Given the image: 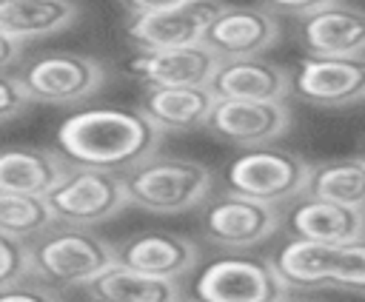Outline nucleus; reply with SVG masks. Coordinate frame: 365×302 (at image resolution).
I'll list each match as a JSON object with an SVG mask.
<instances>
[{"label": "nucleus", "mask_w": 365, "mask_h": 302, "mask_svg": "<svg viewBox=\"0 0 365 302\" xmlns=\"http://www.w3.org/2000/svg\"><path fill=\"white\" fill-rule=\"evenodd\" d=\"M54 222L57 219L43 197H23V194L0 191V234L29 242L46 228H51Z\"/></svg>", "instance_id": "b1692460"}, {"label": "nucleus", "mask_w": 365, "mask_h": 302, "mask_svg": "<svg viewBox=\"0 0 365 302\" xmlns=\"http://www.w3.org/2000/svg\"><path fill=\"white\" fill-rule=\"evenodd\" d=\"M305 194L365 211V162L359 157H345L314 165Z\"/></svg>", "instance_id": "5701e85b"}, {"label": "nucleus", "mask_w": 365, "mask_h": 302, "mask_svg": "<svg viewBox=\"0 0 365 302\" xmlns=\"http://www.w3.org/2000/svg\"><path fill=\"white\" fill-rule=\"evenodd\" d=\"M29 105H31V100H29V94L23 91L20 80H17L14 74L0 71V123H6V120H11V117L23 114Z\"/></svg>", "instance_id": "bb28decb"}, {"label": "nucleus", "mask_w": 365, "mask_h": 302, "mask_svg": "<svg viewBox=\"0 0 365 302\" xmlns=\"http://www.w3.org/2000/svg\"><path fill=\"white\" fill-rule=\"evenodd\" d=\"M128 202L148 214H185L208 202L214 188V171L197 160L182 157H148L123 174Z\"/></svg>", "instance_id": "7ed1b4c3"}, {"label": "nucleus", "mask_w": 365, "mask_h": 302, "mask_svg": "<svg viewBox=\"0 0 365 302\" xmlns=\"http://www.w3.org/2000/svg\"><path fill=\"white\" fill-rule=\"evenodd\" d=\"M46 202L57 222L97 225L117 217L128 202L123 174L71 165L66 177L46 194Z\"/></svg>", "instance_id": "0eeeda50"}, {"label": "nucleus", "mask_w": 365, "mask_h": 302, "mask_svg": "<svg viewBox=\"0 0 365 302\" xmlns=\"http://www.w3.org/2000/svg\"><path fill=\"white\" fill-rule=\"evenodd\" d=\"M202 234L222 248H251L282 228V211L242 194H220L202 211Z\"/></svg>", "instance_id": "6e6552de"}, {"label": "nucleus", "mask_w": 365, "mask_h": 302, "mask_svg": "<svg viewBox=\"0 0 365 302\" xmlns=\"http://www.w3.org/2000/svg\"><path fill=\"white\" fill-rule=\"evenodd\" d=\"M191 296L200 302H282L288 285L279 279L271 259L228 254L200 268Z\"/></svg>", "instance_id": "39448f33"}, {"label": "nucleus", "mask_w": 365, "mask_h": 302, "mask_svg": "<svg viewBox=\"0 0 365 302\" xmlns=\"http://www.w3.org/2000/svg\"><path fill=\"white\" fill-rule=\"evenodd\" d=\"M359 160H362V162H365V142H362V145H359Z\"/></svg>", "instance_id": "2f4dec72"}, {"label": "nucleus", "mask_w": 365, "mask_h": 302, "mask_svg": "<svg viewBox=\"0 0 365 302\" xmlns=\"http://www.w3.org/2000/svg\"><path fill=\"white\" fill-rule=\"evenodd\" d=\"M0 302H60V299L46 285L20 279V282H14L9 288H0Z\"/></svg>", "instance_id": "cd10ccee"}, {"label": "nucleus", "mask_w": 365, "mask_h": 302, "mask_svg": "<svg viewBox=\"0 0 365 302\" xmlns=\"http://www.w3.org/2000/svg\"><path fill=\"white\" fill-rule=\"evenodd\" d=\"M291 91L317 108H348L365 103V54L356 57H314L297 63Z\"/></svg>", "instance_id": "1a4fd4ad"}, {"label": "nucleus", "mask_w": 365, "mask_h": 302, "mask_svg": "<svg viewBox=\"0 0 365 302\" xmlns=\"http://www.w3.org/2000/svg\"><path fill=\"white\" fill-rule=\"evenodd\" d=\"M208 88L217 100L285 103V97L291 94V74L282 66L262 57L222 60Z\"/></svg>", "instance_id": "dca6fc26"}, {"label": "nucleus", "mask_w": 365, "mask_h": 302, "mask_svg": "<svg viewBox=\"0 0 365 302\" xmlns=\"http://www.w3.org/2000/svg\"><path fill=\"white\" fill-rule=\"evenodd\" d=\"M26 276H31L29 242L0 234V288H9Z\"/></svg>", "instance_id": "a878e982"}, {"label": "nucleus", "mask_w": 365, "mask_h": 302, "mask_svg": "<svg viewBox=\"0 0 365 302\" xmlns=\"http://www.w3.org/2000/svg\"><path fill=\"white\" fill-rule=\"evenodd\" d=\"M31 276L54 288H86L117 262V248L86 225L54 222L29 239Z\"/></svg>", "instance_id": "f03ea898"}, {"label": "nucleus", "mask_w": 365, "mask_h": 302, "mask_svg": "<svg viewBox=\"0 0 365 302\" xmlns=\"http://www.w3.org/2000/svg\"><path fill=\"white\" fill-rule=\"evenodd\" d=\"M328 288L365 293V236L331 245Z\"/></svg>", "instance_id": "393cba45"}, {"label": "nucleus", "mask_w": 365, "mask_h": 302, "mask_svg": "<svg viewBox=\"0 0 365 302\" xmlns=\"http://www.w3.org/2000/svg\"><path fill=\"white\" fill-rule=\"evenodd\" d=\"M17 57H20V43L9 40L6 34H0V71H6Z\"/></svg>", "instance_id": "7c9ffc66"}, {"label": "nucleus", "mask_w": 365, "mask_h": 302, "mask_svg": "<svg viewBox=\"0 0 365 302\" xmlns=\"http://www.w3.org/2000/svg\"><path fill=\"white\" fill-rule=\"evenodd\" d=\"M68 165L48 148H0V191L43 197L66 177Z\"/></svg>", "instance_id": "aec40b11"}, {"label": "nucleus", "mask_w": 365, "mask_h": 302, "mask_svg": "<svg viewBox=\"0 0 365 302\" xmlns=\"http://www.w3.org/2000/svg\"><path fill=\"white\" fill-rule=\"evenodd\" d=\"M117 262L160 279H180L200 262V251L188 236L168 231H143L117 245Z\"/></svg>", "instance_id": "2eb2a0df"}, {"label": "nucleus", "mask_w": 365, "mask_h": 302, "mask_svg": "<svg viewBox=\"0 0 365 302\" xmlns=\"http://www.w3.org/2000/svg\"><path fill=\"white\" fill-rule=\"evenodd\" d=\"M334 3H339V0H262V6L268 11H279V14H291V17L317 14V11H322Z\"/></svg>", "instance_id": "c85d7f7f"}, {"label": "nucleus", "mask_w": 365, "mask_h": 302, "mask_svg": "<svg viewBox=\"0 0 365 302\" xmlns=\"http://www.w3.org/2000/svg\"><path fill=\"white\" fill-rule=\"evenodd\" d=\"M91 302H180L177 279H160L114 262L86 285Z\"/></svg>", "instance_id": "412c9836"}, {"label": "nucleus", "mask_w": 365, "mask_h": 302, "mask_svg": "<svg viewBox=\"0 0 365 302\" xmlns=\"http://www.w3.org/2000/svg\"><path fill=\"white\" fill-rule=\"evenodd\" d=\"M125 6V11L134 17V14H154V11H165V9H174V6H182L188 0H120Z\"/></svg>", "instance_id": "c756f323"}, {"label": "nucleus", "mask_w": 365, "mask_h": 302, "mask_svg": "<svg viewBox=\"0 0 365 302\" xmlns=\"http://www.w3.org/2000/svg\"><path fill=\"white\" fill-rule=\"evenodd\" d=\"M220 11H222V3L217 0H188L165 11L134 14L128 17L125 31L140 46V51L200 46Z\"/></svg>", "instance_id": "9d476101"}, {"label": "nucleus", "mask_w": 365, "mask_h": 302, "mask_svg": "<svg viewBox=\"0 0 365 302\" xmlns=\"http://www.w3.org/2000/svg\"><path fill=\"white\" fill-rule=\"evenodd\" d=\"M282 302H314V299H288V296H285Z\"/></svg>", "instance_id": "473e14b6"}, {"label": "nucleus", "mask_w": 365, "mask_h": 302, "mask_svg": "<svg viewBox=\"0 0 365 302\" xmlns=\"http://www.w3.org/2000/svg\"><path fill=\"white\" fill-rule=\"evenodd\" d=\"M331 242L291 239L274 254V268L288 288H328Z\"/></svg>", "instance_id": "4be33fe9"}, {"label": "nucleus", "mask_w": 365, "mask_h": 302, "mask_svg": "<svg viewBox=\"0 0 365 302\" xmlns=\"http://www.w3.org/2000/svg\"><path fill=\"white\" fill-rule=\"evenodd\" d=\"M80 20L77 0H0V34L14 43L54 37Z\"/></svg>", "instance_id": "6ab92c4d"}, {"label": "nucleus", "mask_w": 365, "mask_h": 302, "mask_svg": "<svg viewBox=\"0 0 365 302\" xmlns=\"http://www.w3.org/2000/svg\"><path fill=\"white\" fill-rule=\"evenodd\" d=\"M180 302H200V299H194V296H188V299H180Z\"/></svg>", "instance_id": "72a5a7b5"}, {"label": "nucleus", "mask_w": 365, "mask_h": 302, "mask_svg": "<svg viewBox=\"0 0 365 302\" xmlns=\"http://www.w3.org/2000/svg\"><path fill=\"white\" fill-rule=\"evenodd\" d=\"M311 168L299 154L262 145V148H248L237 154L225 165V185L234 194L259 199V202H291L308 191Z\"/></svg>", "instance_id": "20e7f679"}, {"label": "nucleus", "mask_w": 365, "mask_h": 302, "mask_svg": "<svg viewBox=\"0 0 365 302\" xmlns=\"http://www.w3.org/2000/svg\"><path fill=\"white\" fill-rule=\"evenodd\" d=\"M163 131L140 108H83L57 128V145L71 165L125 174L154 157Z\"/></svg>", "instance_id": "f257e3e1"}, {"label": "nucleus", "mask_w": 365, "mask_h": 302, "mask_svg": "<svg viewBox=\"0 0 365 302\" xmlns=\"http://www.w3.org/2000/svg\"><path fill=\"white\" fill-rule=\"evenodd\" d=\"M17 80L31 103L77 105L106 85V66L88 54L51 51L26 63Z\"/></svg>", "instance_id": "423d86ee"}, {"label": "nucleus", "mask_w": 365, "mask_h": 302, "mask_svg": "<svg viewBox=\"0 0 365 302\" xmlns=\"http://www.w3.org/2000/svg\"><path fill=\"white\" fill-rule=\"evenodd\" d=\"M214 105L217 97L208 85H148L140 100V111L163 134L205 128Z\"/></svg>", "instance_id": "a211bd4d"}, {"label": "nucleus", "mask_w": 365, "mask_h": 302, "mask_svg": "<svg viewBox=\"0 0 365 302\" xmlns=\"http://www.w3.org/2000/svg\"><path fill=\"white\" fill-rule=\"evenodd\" d=\"M220 57L205 46L154 48L128 60V74L145 85H208L220 68Z\"/></svg>", "instance_id": "4468645a"}, {"label": "nucleus", "mask_w": 365, "mask_h": 302, "mask_svg": "<svg viewBox=\"0 0 365 302\" xmlns=\"http://www.w3.org/2000/svg\"><path fill=\"white\" fill-rule=\"evenodd\" d=\"M279 40V20L265 6H222L205 31V46L220 60L262 57Z\"/></svg>", "instance_id": "f8f14e48"}, {"label": "nucleus", "mask_w": 365, "mask_h": 302, "mask_svg": "<svg viewBox=\"0 0 365 302\" xmlns=\"http://www.w3.org/2000/svg\"><path fill=\"white\" fill-rule=\"evenodd\" d=\"M291 125V108L285 103H248L217 100L205 128L234 148H262L279 140Z\"/></svg>", "instance_id": "9b49d317"}, {"label": "nucleus", "mask_w": 365, "mask_h": 302, "mask_svg": "<svg viewBox=\"0 0 365 302\" xmlns=\"http://www.w3.org/2000/svg\"><path fill=\"white\" fill-rule=\"evenodd\" d=\"M299 40L314 57H356L365 54V9L334 3L302 17Z\"/></svg>", "instance_id": "f3484780"}, {"label": "nucleus", "mask_w": 365, "mask_h": 302, "mask_svg": "<svg viewBox=\"0 0 365 302\" xmlns=\"http://www.w3.org/2000/svg\"><path fill=\"white\" fill-rule=\"evenodd\" d=\"M282 225L294 239L339 245V242L365 236V211L348 208L314 194H302L291 199V205L282 211Z\"/></svg>", "instance_id": "ddd939ff"}]
</instances>
